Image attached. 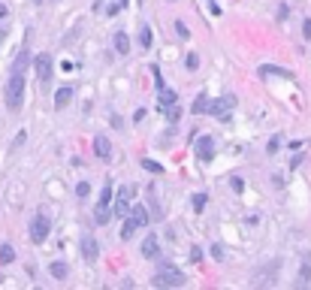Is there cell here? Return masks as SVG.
I'll use <instances>...</instances> for the list:
<instances>
[{"instance_id":"7","label":"cell","mask_w":311,"mask_h":290,"mask_svg":"<svg viewBox=\"0 0 311 290\" xmlns=\"http://www.w3.org/2000/svg\"><path fill=\"white\" fill-rule=\"evenodd\" d=\"M142 257H148V260H157V257H160V239H157L154 233L142 239Z\"/></svg>"},{"instance_id":"12","label":"cell","mask_w":311,"mask_h":290,"mask_svg":"<svg viewBox=\"0 0 311 290\" xmlns=\"http://www.w3.org/2000/svg\"><path fill=\"white\" fill-rule=\"evenodd\" d=\"M73 94H76L73 88H60V91L54 94V109H64V106H70V103H73Z\"/></svg>"},{"instance_id":"27","label":"cell","mask_w":311,"mask_h":290,"mask_svg":"<svg viewBox=\"0 0 311 290\" xmlns=\"http://www.w3.org/2000/svg\"><path fill=\"white\" fill-rule=\"evenodd\" d=\"M230 185H233V191H236V194H242V188H245V182H242L239 176H233V179H230Z\"/></svg>"},{"instance_id":"32","label":"cell","mask_w":311,"mask_h":290,"mask_svg":"<svg viewBox=\"0 0 311 290\" xmlns=\"http://www.w3.org/2000/svg\"><path fill=\"white\" fill-rule=\"evenodd\" d=\"M88 191H91V188H88V182H82V185L76 188V194H79V197H88Z\"/></svg>"},{"instance_id":"28","label":"cell","mask_w":311,"mask_h":290,"mask_svg":"<svg viewBox=\"0 0 311 290\" xmlns=\"http://www.w3.org/2000/svg\"><path fill=\"white\" fill-rule=\"evenodd\" d=\"M308 278H311V269H308V263H305V266L299 269V281H302V284H308Z\"/></svg>"},{"instance_id":"33","label":"cell","mask_w":311,"mask_h":290,"mask_svg":"<svg viewBox=\"0 0 311 290\" xmlns=\"http://www.w3.org/2000/svg\"><path fill=\"white\" fill-rule=\"evenodd\" d=\"M191 260L200 263V260H203V251H200V248H191Z\"/></svg>"},{"instance_id":"30","label":"cell","mask_w":311,"mask_h":290,"mask_svg":"<svg viewBox=\"0 0 311 290\" xmlns=\"http://www.w3.org/2000/svg\"><path fill=\"white\" fill-rule=\"evenodd\" d=\"M166 115H169V121H178V115H181V112H178V109H175V103H172V106H166Z\"/></svg>"},{"instance_id":"6","label":"cell","mask_w":311,"mask_h":290,"mask_svg":"<svg viewBox=\"0 0 311 290\" xmlns=\"http://www.w3.org/2000/svg\"><path fill=\"white\" fill-rule=\"evenodd\" d=\"M33 70H36L39 85H48V82H51V73H54V70H51V54H45V51H42V54L33 61Z\"/></svg>"},{"instance_id":"13","label":"cell","mask_w":311,"mask_h":290,"mask_svg":"<svg viewBox=\"0 0 311 290\" xmlns=\"http://www.w3.org/2000/svg\"><path fill=\"white\" fill-rule=\"evenodd\" d=\"M178 97H175V91L172 88H160V97H157V109H166V106H172Z\"/></svg>"},{"instance_id":"3","label":"cell","mask_w":311,"mask_h":290,"mask_svg":"<svg viewBox=\"0 0 311 290\" xmlns=\"http://www.w3.org/2000/svg\"><path fill=\"white\" fill-rule=\"evenodd\" d=\"M233 109H236V97H233V94H224V97H218V100H209V109H206V112H212L218 121H230Z\"/></svg>"},{"instance_id":"26","label":"cell","mask_w":311,"mask_h":290,"mask_svg":"<svg viewBox=\"0 0 311 290\" xmlns=\"http://www.w3.org/2000/svg\"><path fill=\"white\" fill-rule=\"evenodd\" d=\"M278 145H281V136H272V142L266 145V151H269V154H275V151H278Z\"/></svg>"},{"instance_id":"17","label":"cell","mask_w":311,"mask_h":290,"mask_svg":"<svg viewBox=\"0 0 311 290\" xmlns=\"http://www.w3.org/2000/svg\"><path fill=\"white\" fill-rule=\"evenodd\" d=\"M139 48H151V27L148 24L139 27Z\"/></svg>"},{"instance_id":"37","label":"cell","mask_w":311,"mask_h":290,"mask_svg":"<svg viewBox=\"0 0 311 290\" xmlns=\"http://www.w3.org/2000/svg\"><path fill=\"white\" fill-rule=\"evenodd\" d=\"M94 3H97V6H100V3H103V0H94Z\"/></svg>"},{"instance_id":"35","label":"cell","mask_w":311,"mask_h":290,"mask_svg":"<svg viewBox=\"0 0 311 290\" xmlns=\"http://www.w3.org/2000/svg\"><path fill=\"white\" fill-rule=\"evenodd\" d=\"M0 18H6V6L3 3H0Z\"/></svg>"},{"instance_id":"5","label":"cell","mask_w":311,"mask_h":290,"mask_svg":"<svg viewBox=\"0 0 311 290\" xmlns=\"http://www.w3.org/2000/svg\"><path fill=\"white\" fill-rule=\"evenodd\" d=\"M130 203H133V188H130V185L118 188V194H115V206H112V218H124V215L130 212Z\"/></svg>"},{"instance_id":"15","label":"cell","mask_w":311,"mask_h":290,"mask_svg":"<svg viewBox=\"0 0 311 290\" xmlns=\"http://www.w3.org/2000/svg\"><path fill=\"white\" fill-rule=\"evenodd\" d=\"M27 64H30V54H27V48H21V51H18V57L12 61V73H24V70H27Z\"/></svg>"},{"instance_id":"1","label":"cell","mask_w":311,"mask_h":290,"mask_svg":"<svg viewBox=\"0 0 311 290\" xmlns=\"http://www.w3.org/2000/svg\"><path fill=\"white\" fill-rule=\"evenodd\" d=\"M157 287H181L184 284V272L181 269H175L172 263H166V260H160V266H157V272H154V278H151Z\"/></svg>"},{"instance_id":"22","label":"cell","mask_w":311,"mask_h":290,"mask_svg":"<svg viewBox=\"0 0 311 290\" xmlns=\"http://www.w3.org/2000/svg\"><path fill=\"white\" fill-rule=\"evenodd\" d=\"M142 166H145V169H148V172H154V176H157V172H163V166H160V163H157V160H148V157H145V160H142Z\"/></svg>"},{"instance_id":"23","label":"cell","mask_w":311,"mask_h":290,"mask_svg":"<svg viewBox=\"0 0 311 290\" xmlns=\"http://www.w3.org/2000/svg\"><path fill=\"white\" fill-rule=\"evenodd\" d=\"M184 67H188V70H197V67H200V57H197L194 51H188V57H184Z\"/></svg>"},{"instance_id":"25","label":"cell","mask_w":311,"mask_h":290,"mask_svg":"<svg viewBox=\"0 0 311 290\" xmlns=\"http://www.w3.org/2000/svg\"><path fill=\"white\" fill-rule=\"evenodd\" d=\"M206 200H209L206 194H197V197H194V209H197V212H203V209H206Z\"/></svg>"},{"instance_id":"16","label":"cell","mask_w":311,"mask_h":290,"mask_svg":"<svg viewBox=\"0 0 311 290\" xmlns=\"http://www.w3.org/2000/svg\"><path fill=\"white\" fill-rule=\"evenodd\" d=\"M109 215H112V212H109V206H106V203H97V212H94V224H100V227H103V224H109Z\"/></svg>"},{"instance_id":"29","label":"cell","mask_w":311,"mask_h":290,"mask_svg":"<svg viewBox=\"0 0 311 290\" xmlns=\"http://www.w3.org/2000/svg\"><path fill=\"white\" fill-rule=\"evenodd\" d=\"M175 30H178V36H184V39H188V36H191V30H188V27H184V21H175Z\"/></svg>"},{"instance_id":"11","label":"cell","mask_w":311,"mask_h":290,"mask_svg":"<svg viewBox=\"0 0 311 290\" xmlns=\"http://www.w3.org/2000/svg\"><path fill=\"white\" fill-rule=\"evenodd\" d=\"M127 215H130V221H133V224H136V230H139V227H145V224H148V221H151V215H148V212H145V209H142V206H136V209H130V212H127Z\"/></svg>"},{"instance_id":"19","label":"cell","mask_w":311,"mask_h":290,"mask_svg":"<svg viewBox=\"0 0 311 290\" xmlns=\"http://www.w3.org/2000/svg\"><path fill=\"white\" fill-rule=\"evenodd\" d=\"M15 260V248L12 245H0V263L6 266V263H12Z\"/></svg>"},{"instance_id":"18","label":"cell","mask_w":311,"mask_h":290,"mask_svg":"<svg viewBox=\"0 0 311 290\" xmlns=\"http://www.w3.org/2000/svg\"><path fill=\"white\" fill-rule=\"evenodd\" d=\"M48 269H51V275H54V278H57V281H64V278H67V275H70V269H67V263H51V266H48Z\"/></svg>"},{"instance_id":"21","label":"cell","mask_w":311,"mask_h":290,"mask_svg":"<svg viewBox=\"0 0 311 290\" xmlns=\"http://www.w3.org/2000/svg\"><path fill=\"white\" fill-rule=\"evenodd\" d=\"M133 233H136V224H133V221L127 218V224L121 227V239H133Z\"/></svg>"},{"instance_id":"14","label":"cell","mask_w":311,"mask_h":290,"mask_svg":"<svg viewBox=\"0 0 311 290\" xmlns=\"http://www.w3.org/2000/svg\"><path fill=\"white\" fill-rule=\"evenodd\" d=\"M115 51H118V54H127V51H130V36H127L124 30L115 33Z\"/></svg>"},{"instance_id":"8","label":"cell","mask_w":311,"mask_h":290,"mask_svg":"<svg viewBox=\"0 0 311 290\" xmlns=\"http://www.w3.org/2000/svg\"><path fill=\"white\" fill-rule=\"evenodd\" d=\"M82 254L88 257V263H94V260L100 257V245H97L94 236H85V239H82Z\"/></svg>"},{"instance_id":"20","label":"cell","mask_w":311,"mask_h":290,"mask_svg":"<svg viewBox=\"0 0 311 290\" xmlns=\"http://www.w3.org/2000/svg\"><path fill=\"white\" fill-rule=\"evenodd\" d=\"M206 109H209V97H206V94H200V97L194 100V112H197V115H203Z\"/></svg>"},{"instance_id":"24","label":"cell","mask_w":311,"mask_h":290,"mask_svg":"<svg viewBox=\"0 0 311 290\" xmlns=\"http://www.w3.org/2000/svg\"><path fill=\"white\" fill-rule=\"evenodd\" d=\"M112 194H115V191H112V185H106V188H103V194H100V203H106V206H109V203H112Z\"/></svg>"},{"instance_id":"34","label":"cell","mask_w":311,"mask_h":290,"mask_svg":"<svg viewBox=\"0 0 311 290\" xmlns=\"http://www.w3.org/2000/svg\"><path fill=\"white\" fill-rule=\"evenodd\" d=\"M212 254H215V260H224V248H221V245H215Z\"/></svg>"},{"instance_id":"2","label":"cell","mask_w":311,"mask_h":290,"mask_svg":"<svg viewBox=\"0 0 311 290\" xmlns=\"http://www.w3.org/2000/svg\"><path fill=\"white\" fill-rule=\"evenodd\" d=\"M24 103V73H12L6 82V106L12 112H18Z\"/></svg>"},{"instance_id":"31","label":"cell","mask_w":311,"mask_h":290,"mask_svg":"<svg viewBox=\"0 0 311 290\" xmlns=\"http://www.w3.org/2000/svg\"><path fill=\"white\" fill-rule=\"evenodd\" d=\"M302 36H305V39H311V18H305V21H302Z\"/></svg>"},{"instance_id":"10","label":"cell","mask_w":311,"mask_h":290,"mask_svg":"<svg viewBox=\"0 0 311 290\" xmlns=\"http://www.w3.org/2000/svg\"><path fill=\"white\" fill-rule=\"evenodd\" d=\"M94 151H97V157L109 160V157H112V145H109V139H106V136H97V139H94Z\"/></svg>"},{"instance_id":"4","label":"cell","mask_w":311,"mask_h":290,"mask_svg":"<svg viewBox=\"0 0 311 290\" xmlns=\"http://www.w3.org/2000/svg\"><path fill=\"white\" fill-rule=\"evenodd\" d=\"M48 230H51V218L45 215V212H36L33 215V221H30V242H45L48 239Z\"/></svg>"},{"instance_id":"9","label":"cell","mask_w":311,"mask_h":290,"mask_svg":"<svg viewBox=\"0 0 311 290\" xmlns=\"http://www.w3.org/2000/svg\"><path fill=\"white\" fill-rule=\"evenodd\" d=\"M197 154H200V160H209L215 154V136H203L197 142Z\"/></svg>"},{"instance_id":"36","label":"cell","mask_w":311,"mask_h":290,"mask_svg":"<svg viewBox=\"0 0 311 290\" xmlns=\"http://www.w3.org/2000/svg\"><path fill=\"white\" fill-rule=\"evenodd\" d=\"M127 3H130V0H118V6H127Z\"/></svg>"}]
</instances>
